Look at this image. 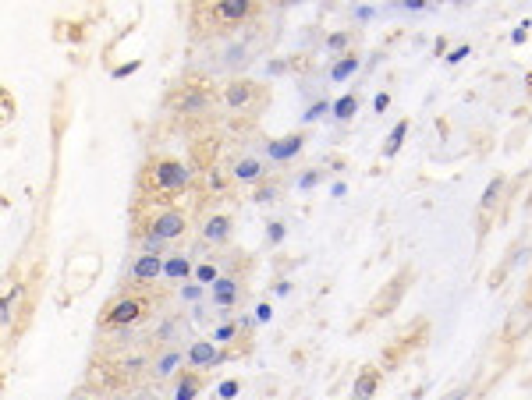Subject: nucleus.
I'll return each instance as SVG.
<instances>
[{
    "mask_svg": "<svg viewBox=\"0 0 532 400\" xmlns=\"http://www.w3.org/2000/svg\"><path fill=\"white\" fill-rule=\"evenodd\" d=\"M262 15L259 0H195L188 8V25L195 40H227L238 36L241 25Z\"/></svg>",
    "mask_w": 532,
    "mask_h": 400,
    "instance_id": "1",
    "label": "nucleus"
},
{
    "mask_svg": "<svg viewBox=\"0 0 532 400\" xmlns=\"http://www.w3.org/2000/svg\"><path fill=\"white\" fill-rule=\"evenodd\" d=\"M188 184H192V170L181 160H174L167 153L149 156L139 174V202H149V206L174 202V195H181Z\"/></svg>",
    "mask_w": 532,
    "mask_h": 400,
    "instance_id": "2",
    "label": "nucleus"
},
{
    "mask_svg": "<svg viewBox=\"0 0 532 400\" xmlns=\"http://www.w3.org/2000/svg\"><path fill=\"white\" fill-rule=\"evenodd\" d=\"M163 301H167V294L156 287H121V294L114 301H107V308L100 312V333L132 329V326L146 322L153 315V308H160Z\"/></svg>",
    "mask_w": 532,
    "mask_h": 400,
    "instance_id": "3",
    "label": "nucleus"
},
{
    "mask_svg": "<svg viewBox=\"0 0 532 400\" xmlns=\"http://www.w3.org/2000/svg\"><path fill=\"white\" fill-rule=\"evenodd\" d=\"M188 213L174 202H163V206H149V202H139L132 206V237H160V241H178L185 230H188Z\"/></svg>",
    "mask_w": 532,
    "mask_h": 400,
    "instance_id": "4",
    "label": "nucleus"
},
{
    "mask_svg": "<svg viewBox=\"0 0 532 400\" xmlns=\"http://www.w3.org/2000/svg\"><path fill=\"white\" fill-rule=\"evenodd\" d=\"M167 107L178 117H209L220 107V89L202 75H185V82L167 93Z\"/></svg>",
    "mask_w": 532,
    "mask_h": 400,
    "instance_id": "5",
    "label": "nucleus"
},
{
    "mask_svg": "<svg viewBox=\"0 0 532 400\" xmlns=\"http://www.w3.org/2000/svg\"><path fill=\"white\" fill-rule=\"evenodd\" d=\"M220 107L234 117H245V121H259V114L270 107V89L255 78H231L224 89H220Z\"/></svg>",
    "mask_w": 532,
    "mask_h": 400,
    "instance_id": "6",
    "label": "nucleus"
},
{
    "mask_svg": "<svg viewBox=\"0 0 532 400\" xmlns=\"http://www.w3.org/2000/svg\"><path fill=\"white\" fill-rule=\"evenodd\" d=\"M255 47H259V36L255 33H238V36H227L224 40V47H220V54H216V71H241L252 57H255ZM238 78V75H234Z\"/></svg>",
    "mask_w": 532,
    "mask_h": 400,
    "instance_id": "7",
    "label": "nucleus"
},
{
    "mask_svg": "<svg viewBox=\"0 0 532 400\" xmlns=\"http://www.w3.org/2000/svg\"><path fill=\"white\" fill-rule=\"evenodd\" d=\"M415 280V269L412 266H405V269H398L391 280H387V287L369 301V308H366V322H373V319H380V315H391L394 308H398V301L405 298V287Z\"/></svg>",
    "mask_w": 532,
    "mask_h": 400,
    "instance_id": "8",
    "label": "nucleus"
},
{
    "mask_svg": "<svg viewBox=\"0 0 532 400\" xmlns=\"http://www.w3.org/2000/svg\"><path fill=\"white\" fill-rule=\"evenodd\" d=\"M100 273V255L96 252H75L68 259V269H64V287L68 294H82Z\"/></svg>",
    "mask_w": 532,
    "mask_h": 400,
    "instance_id": "9",
    "label": "nucleus"
},
{
    "mask_svg": "<svg viewBox=\"0 0 532 400\" xmlns=\"http://www.w3.org/2000/svg\"><path fill=\"white\" fill-rule=\"evenodd\" d=\"M231 234H234V216H231V213H206V216L199 220V237H202V245L220 248V245L231 241Z\"/></svg>",
    "mask_w": 532,
    "mask_h": 400,
    "instance_id": "10",
    "label": "nucleus"
},
{
    "mask_svg": "<svg viewBox=\"0 0 532 400\" xmlns=\"http://www.w3.org/2000/svg\"><path fill=\"white\" fill-rule=\"evenodd\" d=\"M504 188H507V177H504V174H497V177L486 184V192H482V199H479V237L493 227V216H497V209H500Z\"/></svg>",
    "mask_w": 532,
    "mask_h": 400,
    "instance_id": "11",
    "label": "nucleus"
},
{
    "mask_svg": "<svg viewBox=\"0 0 532 400\" xmlns=\"http://www.w3.org/2000/svg\"><path fill=\"white\" fill-rule=\"evenodd\" d=\"M241 298H245V280L241 276H234V273H224L213 287H209V301L216 305V308H234V305H241Z\"/></svg>",
    "mask_w": 532,
    "mask_h": 400,
    "instance_id": "12",
    "label": "nucleus"
},
{
    "mask_svg": "<svg viewBox=\"0 0 532 400\" xmlns=\"http://www.w3.org/2000/svg\"><path fill=\"white\" fill-rule=\"evenodd\" d=\"M302 146H306V131H291V135L262 142V156L274 160V163H288V160H295L302 153Z\"/></svg>",
    "mask_w": 532,
    "mask_h": 400,
    "instance_id": "13",
    "label": "nucleus"
},
{
    "mask_svg": "<svg viewBox=\"0 0 532 400\" xmlns=\"http://www.w3.org/2000/svg\"><path fill=\"white\" fill-rule=\"evenodd\" d=\"M266 177H270V170H266V163L259 160V156H248V153H241L234 163H231V181H238V184H262Z\"/></svg>",
    "mask_w": 532,
    "mask_h": 400,
    "instance_id": "14",
    "label": "nucleus"
},
{
    "mask_svg": "<svg viewBox=\"0 0 532 400\" xmlns=\"http://www.w3.org/2000/svg\"><path fill=\"white\" fill-rule=\"evenodd\" d=\"M160 273H163V255H146L142 252V255L132 259L128 280H132V287H153Z\"/></svg>",
    "mask_w": 532,
    "mask_h": 400,
    "instance_id": "15",
    "label": "nucleus"
},
{
    "mask_svg": "<svg viewBox=\"0 0 532 400\" xmlns=\"http://www.w3.org/2000/svg\"><path fill=\"white\" fill-rule=\"evenodd\" d=\"M220 361H231V358H227V347H216L213 340H195V343L188 347V365H192V372H206V368H213V365H220Z\"/></svg>",
    "mask_w": 532,
    "mask_h": 400,
    "instance_id": "16",
    "label": "nucleus"
},
{
    "mask_svg": "<svg viewBox=\"0 0 532 400\" xmlns=\"http://www.w3.org/2000/svg\"><path fill=\"white\" fill-rule=\"evenodd\" d=\"M426 333H429V322H415V329H405V333L394 340V347H387L383 365H398V361L405 358V351H415V347L426 340Z\"/></svg>",
    "mask_w": 532,
    "mask_h": 400,
    "instance_id": "17",
    "label": "nucleus"
},
{
    "mask_svg": "<svg viewBox=\"0 0 532 400\" xmlns=\"http://www.w3.org/2000/svg\"><path fill=\"white\" fill-rule=\"evenodd\" d=\"M188 361V354L178 347V343H163L156 347V361H153V379H170L181 365Z\"/></svg>",
    "mask_w": 532,
    "mask_h": 400,
    "instance_id": "18",
    "label": "nucleus"
},
{
    "mask_svg": "<svg viewBox=\"0 0 532 400\" xmlns=\"http://www.w3.org/2000/svg\"><path fill=\"white\" fill-rule=\"evenodd\" d=\"M380 379L383 372L376 365H366L359 375H355V386H352V400H373V393L380 389Z\"/></svg>",
    "mask_w": 532,
    "mask_h": 400,
    "instance_id": "19",
    "label": "nucleus"
},
{
    "mask_svg": "<svg viewBox=\"0 0 532 400\" xmlns=\"http://www.w3.org/2000/svg\"><path fill=\"white\" fill-rule=\"evenodd\" d=\"M202 386H206V375H202V372H181L178 382H174V400H195Z\"/></svg>",
    "mask_w": 532,
    "mask_h": 400,
    "instance_id": "20",
    "label": "nucleus"
},
{
    "mask_svg": "<svg viewBox=\"0 0 532 400\" xmlns=\"http://www.w3.org/2000/svg\"><path fill=\"white\" fill-rule=\"evenodd\" d=\"M188 273H192V259H188V255H167V259H163V276H167L170 283L188 280Z\"/></svg>",
    "mask_w": 532,
    "mask_h": 400,
    "instance_id": "21",
    "label": "nucleus"
},
{
    "mask_svg": "<svg viewBox=\"0 0 532 400\" xmlns=\"http://www.w3.org/2000/svg\"><path fill=\"white\" fill-rule=\"evenodd\" d=\"M277 199H281V177H274V181L266 177L262 184L252 188V202H259V206H274Z\"/></svg>",
    "mask_w": 532,
    "mask_h": 400,
    "instance_id": "22",
    "label": "nucleus"
},
{
    "mask_svg": "<svg viewBox=\"0 0 532 400\" xmlns=\"http://www.w3.org/2000/svg\"><path fill=\"white\" fill-rule=\"evenodd\" d=\"M330 110H334V117H337V121H352V117L359 114V93H345V96H341Z\"/></svg>",
    "mask_w": 532,
    "mask_h": 400,
    "instance_id": "23",
    "label": "nucleus"
},
{
    "mask_svg": "<svg viewBox=\"0 0 532 400\" xmlns=\"http://www.w3.org/2000/svg\"><path fill=\"white\" fill-rule=\"evenodd\" d=\"M355 68H359V54H345V57L330 68V78H334V82H345L348 75H355Z\"/></svg>",
    "mask_w": 532,
    "mask_h": 400,
    "instance_id": "24",
    "label": "nucleus"
},
{
    "mask_svg": "<svg viewBox=\"0 0 532 400\" xmlns=\"http://www.w3.org/2000/svg\"><path fill=\"white\" fill-rule=\"evenodd\" d=\"M405 135H408V121H398V124H394V131H391V135H387V142H383V156H398V149H401Z\"/></svg>",
    "mask_w": 532,
    "mask_h": 400,
    "instance_id": "25",
    "label": "nucleus"
},
{
    "mask_svg": "<svg viewBox=\"0 0 532 400\" xmlns=\"http://www.w3.org/2000/svg\"><path fill=\"white\" fill-rule=\"evenodd\" d=\"M220 276H224V273L216 269V262H213V259H209V262H199V266H195V283H202V287H213V283H216Z\"/></svg>",
    "mask_w": 532,
    "mask_h": 400,
    "instance_id": "26",
    "label": "nucleus"
},
{
    "mask_svg": "<svg viewBox=\"0 0 532 400\" xmlns=\"http://www.w3.org/2000/svg\"><path fill=\"white\" fill-rule=\"evenodd\" d=\"M238 329H241V322H224V326L213 333V343H231V340L238 336Z\"/></svg>",
    "mask_w": 532,
    "mask_h": 400,
    "instance_id": "27",
    "label": "nucleus"
},
{
    "mask_svg": "<svg viewBox=\"0 0 532 400\" xmlns=\"http://www.w3.org/2000/svg\"><path fill=\"white\" fill-rule=\"evenodd\" d=\"M139 245H142L146 255H163L167 252V241H160V237H139Z\"/></svg>",
    "mask_w": 532,
    "mask_h": 400,
    "instance_id": "28",
    "label": "nucleus"
},
{
    "mask_svg": "<svg viewBox=\"0 0 532 400\" xmlns=\"http://www.w3.org/2000/svg\"><path fill=\"white\" fill-rule=\"evenodd\" d=\"M348 40H352V33H334V36L327 40V50H330V54H337V50H345V47H348Z\"/></svg>",
    "mask_w": 532,
    "mask_h": 400,
    "instance_id": "29",
    "label": "nucleus"
},
{
    "mask_svg": "<svg viewBox=\"0 0 532 400\" xmlns=\"http://www.w3.org/2000/svg\"><path fill=\"white\" fill-rule=\"evenodd\" d=\"M465 57H468V43H461V47H454V50H451V54H447L444 61H447V64H458V61H465Z\"/></svg>",
    "mask_w": 532,
    "mask_h": 400,
    "instance_id": "30",
    "label": "nucleus"
},
{
    "mask_svg": "<svg viewBox=\"0 0 532 400\" xmlns=\"http://www.w3.org/2000/svg\"><path fill=\"white\" fill-rule=\"evenodd\" d=\"M468 393H472V386H468V382H461V386H454V389H451L447 396H440V400H465Z\"/></svg>",
    "mask_w": 532,
    "mask_h": 400,
    "instance_id": "31",
    "label": "nucleus"
},
{
    "mask_svg": "<svg viewBox=\"0 0 532 400\" xmlns=\"http://www.w3.org/2000/svg\"><path fill=\"white\" fill-rule=\"evenodd\" d=\"M266 230H270V234H266V241H270V245H277V241L284 237V223H270Z\"/></svg>",
    "mask_w": 532,
    "mask_h": 400,
    "instance_id": "32",
    "label": "nucleus"
},
{
    "mask_svg": "<svg viewBox=\"0 0 532 400\" xmlns=\"http://www.w3.org/2000/svg\"><path fill=\"white\" fill-rule=\"evenodd\" d=\"M231 396H238V382H234V379H227V382L220 386V400H231Z\"/></svg>",
    "mask_w": 532,
    "mask_h": 400,
    "instance_id": "33",
    "label": "nucleus"
},
{
    "mask_svg": "<svg viewBox=\"0 0 532 400\" xmlns=\"http://www.w3.org/2000/svg\"><path fill=\"white\" fill-rule=\"evenodd\" d=\"M57 29H64V22H57ZM61 40H75V43H79V40H82V25L75 22V25H71V33H68V36H61Z\"/></svg>",
    "mask_w": 532,
    "mask_h": 400,
    "instance_id": "34",
    "label": "nucleus"
},
{
    "mask_svg": "<svg viewBox=\"0 0 532 400\" xmlns=\"http://www.w3.org/2000/svg\"><path fill=\"white\" fill-rule=\"evenodd\" d=\"M270 315H274V308L266 305V301H262V305L255 308V319H259V322H270Z\"/></svg>",
    "mask_w": 532,
    "mask_h": 400,
    "instance_id": "35",
    "label": "nucleus"
},
{
    "mask_svg": "<svg viewBox=\"0 0 532 400\" xmlns=\"http://www.w3.org/2000/svg\"><path fill=\"white\" fill-rule=\"evenodd\" d=\"M320 114H327V103H313V107L306 110V121H316Z\"/></svg>",
    "mask_w": 532,
    "mask_h": 400,
    "instance_id": "36",
    "label": "nucleus"
},
{
    "mask_svg": "<svg viewBox=\"0 0 532 400\" xmlns=\"http://www.w3.org/2000/svg\"><path fill=\"white\" fill-rule=\"evenodd\" d=\"M316 181H320V170H306V177L299 181V188H313Z\"/></svg>",
    "mask_w": 532,
    "mask_h": 400,
    "instance_id": "37",
    "label": "nucleus"
},
{
    "mask_svg": "<svg viewBox=\"0 0 532 400\" xmlns=\"http://www.w3.org/2000/svg\"><path fill=\"white\" fill-rule=\"evenodd\" d=\"M132 71H139V61H132V64H125V68H114V78H125V75H132Z\"/></svg>",
    "mask_w": 532,
    "mask_h": 400,
    "instance_id": "38",
    "label": "nucleus"
},
{
    "mask_svg": "<svg viewBox=\"0 0 532 400\" xmlns=\"http://www.w3.org/2000/svg\"><path fill=\"white\" fill-rule=\"evenodd\" d=\"M373 107H376V114H383V110L391 107V96H387V93H380V96L373 100Z\"/></svg>",
    "mask_w": 532,
    "mask_h": 400,
    "instance_id": "39",
    "label": "nucleus"
},
{
    "mask_svg": "<svg viewBox=\"0 0 532 400\" xmlns=\"http://www.w3.org/2000/svg\"><path fill=\"white\" fill-rule=\"evenodd\" d=\"M199 294H202V283H192V287H188V290H185V298H188V301H195V298H199Z\"/></svg>",
    "mask_w": 532,
    "mask_h": 400,
    "instance_id": "40",
    "label": "nucleus"
},
{
    "mask_svg": "<svg viewBox=\"0 0 532 400\" xmlns=\"http://www.w3.org/2000/svg\"><path fill=\"white\" fill-rule=\"evenodd\" d=\"M525 36H528V25H521V29H514V43H521Z\"/></svg>",
    "mask_w": 532,
    "mask_h": 400,
    "instance_id": "41",
    "label": "nucleus"
},
{
    "mask_svg": "<svg viewBox=\"0 0 532 400\" xmlns=\"http://www.w3.org/2000/svg\"><path fill=\"white\" fill-rule=\"evenodd\" d=\"M68 400H93V396H89V393H86V389H79V393H71V396H68Z\"/></svg>",
    "mask_w": 532,
    "mask_h": 400,
    "instance_id": "42",
    "label": "nucleus"
},
{
    "mask_svg": "<svg viewBox=\"0 0 532 400\" xmlns=\"http://www.w3.org/2000/svg\"><path fill=\"white\" fill-rule=\"evenodd\" d=\"M525 305L532 308V280H528V287H525Z\"/></svg>",
    "mask_w": 532,
    "mask_h": 400,
    "instance_id": "43",
    "label": "nucleus"
}]
</instances>
